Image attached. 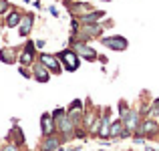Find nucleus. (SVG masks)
<instances>
[{
	"label": "nucleus",
	"instance_id": "obj_10",
	"mask_svg": "<svg viewBox=\"0 0 159 151\" xmlns=\"http://www.w3.org/2000/svg\"><path fill=\"white\" fill-rule=\"evenodd\" d=\"M32 24H34V14H22L20 16V22H18V34L20 36H28Z\"/></svg>",
	"mask_w": 159,
	"mask_h": 151
},
{
	"label": "nucleus",
	"instance_id": "obj_9",
	"mask_svg": "<svg viewBox=\"0 0 159 151\" xmlns=\"http://www.w3.org/2000/svg\"><path fill=\"white\" fill-rule=\"evenodd\" d=\"M18 61H20L22 66H30L32 62H34V43H26V47H24V50L20 53Z\"/></svg>",
	"mask_w": 159,
	"mask_h": 151
},
{
	"label": "nucleus",
	"instance_id": "obj_24",
	"mask_svg": "<svg viewBox=\"0 0 159 151\" xmlns=\"http://www.w3.org/2000/svg\"><path fill=\"white\" fill-rule=\"evenodd\" d=\"M105 2H111V0H105Z\"/></svg>",
	"mask_w": 159,
	"mask_h": 151
},
{
	"label": "nucleus",
	"instance_id": "obj_21",
	"mask_svg": "<svg viewBox=\"0 0 159 151\" xmlns=\"http://www.w3.org/2000/svg\"><path fill=\"white\" fill-rule=\"evenodd\" d=\"M2 151H18V147H16L14 143H8V145H4Z\"/></svg>",
	"mask_w": 159,
	"mask_h": 151
},
{
	"label": "nucleus",
	"instance_id": "obj_7",
	"mask_svg": "<svg viewBox=\"0 0 159 151\" xmlns=\"http://www.w3.org/2000/svg\"><path fill=\"white\" fill-rule=\"evenodd\" d=\"M32 77H34L39 83H47L48 79H51V71H48L40 61L39 62H32Z\"/></svg>",
	"mask_w": 159,
	"mask_h": 151
},
{
	"label": "nucleus",
	"instance_id": "obj_15",
	"mask_svg": "<svg viewBox=\"0 0 159 151\" xmlns=\"http://www.w3.org/2000/svg\"><path fill=\"white\" fill-rule=\"evenodd\" d=\"M61 145V141H58V137H54L52 133L51 135H47V139L43 141V151H54Z\"/></svg>",
	"mask_w": 159,
	"mask_h": 151
},
{
	"label": "nucleus",
	"instance_id": "obj_19",
	"mask_svg": "<svg viewBox=\"0 0 159 151\" xmlns=\"http://www.w3.org/2000/svg\"><path fill=\"white\" fill-rule=\"evenodd\" d=\"M8 10H10V4H8V0H0V14H6Z\"/></svg>",
	"mask_w": 159,
	"mask_h": 151
},
{
	"label": "nucleus",
	"instance_id": "obj_12",
	"mask_svg": "<svg viewBox=\"0 0 159 151\" xmlns=\"http://www.w3.org/2000/svg\"><path fill=\"white\" fill-rule=\"evenodd\" d=\"M40 127H43V135H51L54 131V119L51 113H43V117H40Z\"/></svg>",
	"mask_w": 159,
	"mask_h": 151
},
{
	"label": "nucleus",
	"instance_id": "obj_16",
	"mask_svg": "<svg viewBox=\"0 0 159 151\" xmlns=\"http://www.w3.org/2000/svg\"><path fill=\"white\" fill-rule=\"evenodd\" d=\"M123 131H125L123 121H115V123H111V127H109V137H121Z\"/></svg>",
	"mask_w": 159,
	"mask_h": 151
},
{
	"label": "nucleus",
	"instance_id": "obj_17",
	"mask_svg": "<svg viewBox=\"0 0 159 151\" xmlns=\"http://www.w3.org/2000/svg\"><path fill=\"white\" fill-rule=\"evenodd\" d=\"M89 10H91V6H89V4H83V2H77V4L70 6V12H73L75 16H83V14H87Z\"/></svg>",
	"mask_w": 159,
	"mask_h": 151
},
{
	"label": "nucleus",
	"instance_id": "obj_14",
	"mask_svg": "<svg viewBox=\"0 0 159 151\" xmlns=\"http://www.w3.org/2000/svg\"><path fill=\"white\" fill-rule=\"evenodd\" d=\"M20 12L18 10H8V14H6V26L8 28H16L18 26V22H20Z\"/></svg>",
	"mask_w": 159,
	"mask_h": 151
},
{
	"label": "nucleus",
	"instance_id": "obj_18",
	"mask_svg": "<svg viewBox=\"0 0 159 151\" xmlns=\"http://www.w3.org/2000/svg\"><path fill=\"white\" fill-rule=\"evenodd\" d=\"M149 115L151 117H159V97L151 103V109H149Z\"/></svg>",
	"mask_w": 159,
	"mask_h": 151
},
{
	"label": "nucleus",
	"instance_id": "obj_22",
	"mask_svg": "<svg viewBox=\"0 0 159 151\" xmlns=\"http://www.w3.org/2000/svg\"><path fill=\"white\" fill-rule=\"evenodd\" d=\"M48 10H51V14H52V16H58V10H57V8H54V6H51V8H48Z\"/></svg>",
	"mask_w": 159,
	"mask_h": 151
},
{
	"label": "nucleus",
	"instance_id": "obj_23",
	"mask_svg": "<svg viewBox=\"0 0 159 151\" xmlns=\"http://www.w3.org/2000/svg\"><path fill=\"white\" fill-rule=\"evenodd\" d=\"M36 47H39V48H44V40H36Z\"/></svg>",
	"mask_w": 159,
	"mask_h": 151
},
{
	"label": "nucleus",
	"instance_id": "obj_11",
	"mask_svg": "<svg viewBox=\"0 0 159 151\" xmlns=\"http://www.w3.org/2000/svg\"><path fill=\"white\" fill-rule=\"evenodd\" d=\"M101 18H105V12H103V10H89L87 14L79 16V20H81L83 24H93V22H99Z\"/></svg>",
	"mask_w": 159,
	"mask_h": 151
},
{
	"label": "nucleus",
	"instance_id": "obj_4",
	"mask_svg": "<svg viewBox=\"0 0 159 151\" xmlns=\"http://www.w3.org/2000/svg\"><path fill=\"white\" fill-rule=\"evenodd\" d=\"M101 32H103V26H101V24H97V22L83 24V28H79V34H81L83 43L89 40V39H97V36H101Z\"/></svg>",
	"mask_w": 159,
	"mask_h": 151
},
{
	"label": "nucleus",
	"instance_id": "obj_8",
	"mask_svg": "<svg viewBox=\"0 0 159 151\" xmlns=\"http://www.w3.org/2000/svg\"><path fill=\"white\" fill-rule=\"evenodd\" d=\"M75 53H77L79 57H83L85 61H95V58H97L95 48H91L89 44H85L83 40H81V43H75Z\"/></svg>",
	"mask_w": 159,
	"mask_h": 151
},
{
	"label": "nucleus",
	"instance_id": "obj_3",
	"mask_svg": "<svg viewBox=\"0 0 159 151\" xmlns=\"http://www.w3.org/2000/svg\"><path fill=\"white\" fill-rule=\"evenodd\" d=\"M157 131H159V125H157V121H153V119H145L143 123H139V127L135 129V133L139 137H155Z\"/></svg>",
	"mask_w": 159,
	"mask_h": 151
},
{
	"label": "nucleus",
	"instance_id": "obj_1",
	"mask_svg": "<svg viewBox=\"0 0 159 151\" xmlns=\"http://www.w3.org/2000/svg\"><path fill=\"white\" fill-rule=\"evenodd\" d=\"M58 61H61V65L65 66L69 73L77 71V69H79V65H81V61H79V54L75 53V50H70V48L61 50V54H58Z\"/></svg>",
	"mask_w": 159,
	"mask_h": 151
},
{
	"label": "nucleus",
	"instance_id": "obj_20",
	"mask_svg": "<svg viewBox=\"0 0 159 151\" xmlns=\"http://www.w3.org/2000/svg\"><path fill=\"white\" fill-rule=\"evenodd\" d=\"M73 109H83V101H73V103H70V107H69V111H73Z\"/></svg>",
	"mask_w": 159,
	"mask_h": 151
},
{
	"label": "nucleus",
	"instance_id": "obj_6",
	"mask_svg": "<svg viewBox=\"0 0 159 151\" xmlns=\"http://www.w3.org/2000/svg\"><path fill=\"white\" fill-rule=\"evenodd\" d=\"M121 121H123L125 129H127L129 133H133L137 127H139V111H135V109H129L127 115H125Z\"/></svg>",
	"mask_w": 159,
	"mask_h": 151
},
{
	"label": "nucleus",
	"instance_id": "obj_5",
	"mask_svg": "<svg viewBox=\"0 0 159 151\" xmlns=\"http://www.w3.org/2000/svg\"><path fill=\"white\" fill-rule=\"evenodd\" d=\"M40 62H43L44 66H47L48 71H51L52 75H58L62 71V66H61V61H58V57H54V54H48V53H43L40 54V58H39Z\"/></svg>",
	"mask_w": 159,
	"mask_h": 151
},
{
	"label": "nucleus",
	"instance_id": "obj_2",
	"mask_svg": "<svg viewBox=\"0 0 159 151\" xmlns=\"http://www.w3.org/2000/svg\"><path fill=\"white\" fill-rule=\"evenodd\" d=\"M101 43L105 44L107 48L117 50V53H121V50H127V47H129V40L125 39V36H119V34L105 36V39H101Z\"/></svg>",
	"mask_w": 159,
	"mask_h": 151
},
{
	"label": "nucleus",
	"instance_id": "obj_13",
	"mask_svg": "<svg viewBox=\"0 0 159 151\" xmlns=\"http://www.w3.org/2000/svg\"><path fill=\"white\" fill-rule=\"evenodd\" d=\"M0 61L2 62H6V65H12V62L16 61V50L14 48H2L0 50Z\"/></svg>",
	"mask_w": 159,
	"mask_h": 151
}]
</instances>
